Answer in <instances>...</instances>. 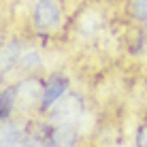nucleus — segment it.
Masks as SVG:
<instances>
[{"label": "nucleus", "instance_id": "1", "mask_svg": "<svg viewBox=\"0 0 147 147\" xmlns=\"http://www.w3.org/2000/svg\"><path fill=\"white\" fill-rule=\"evenodd\" d=\"M30 30L43 40V45L53 36L64 24V9L60 0H34L30 7Z\"/></svg>", "mask_w": 147, "mask_h": 147}, {"label": "nucleus", "instance_id": "2", "mask_svg": "<svg viewBox=\"0 0 147 147\" xmlns=\"http://www.w3.org/2000/svg\"><path fill=\"white\" fill-rule=\"evenodd\" d=\"M70 77L64 70H51L43 79V92H40V102L36 109V115H47L60 100L70 92Z\"/></svg>", "mask_w": 147, "mask_h": 147}, {"label": "nucleus", "instance_id": "3", "mask_svg": "<svg viewBox=\"0 0 147 147\" xmlns=\"http://www.w3.org/2000/svg\"><path fill=\"white\" fill-rule=\"evenodd\" d=\"M43 79L38 75H24L19 81H15L17 90V115L30 117L36 115L38 102H40V92H43Z\"/></svg>", "mask_w": 147, "mask_h": 147}, {"label": "nucleus", "instance_id": "4", "mask_svg": "<svg viewBox=\"0 0 147 147\" xmlns=\"http://www.w3.org/2000/svg\"><path fill=\"white\" fill-rule=\"evenodd\" d=\"M28 47V40L24 36H17V34H11L7 40L2 43V53H0V73H2V79H11L15 73H17V64L19 58H22L24 49Z\"/></svg>", "mask_w": 147, "mask_h": 147}, {"label": "nucleus", "instance_id": "5", "mask_svg": "<svg viewBox=\"0 0 147 147\" xmlns=\"http://www.w3.org/2000/svg\"><path fill=\"white\" fill-rule=\"evenodd\" d=\"M0 147H22L28 136V117L15 115V117L0 121Z\"/></svg>", "mask_w": 147, "mask_h": 147}, {"label": "nucleus", "instance_id": "6", "mask_svg": "<svg viewBox=\"0 0 147 147\" xmlns=\"http://www.w3.org/2000/svg\"><path fill=\"white\" fill-rule=\"evenodd\" d=\"M45 66V58L40 53V49L36 45H28L24 49L22 58H19V64H17V75H38Z\"/></svg>", "mask_w": 147, "mask_h": 147}, {"label": "nucleus", "instance_id": "7", "mask_svg": "<svg viewBox=\"0 0 147 147\" xmlns=\"http://www.w3.org/2000/svg\"><path fill=\"white\" fill-rule=\"evenodd\" d=\"M17 115V90L15 81H9L0 92V121H7Z\"/></svg>", "mask_w": 147, "mask_h": 147}, {"label": "nucleus", "instance_id": "8", "mask_svg": "<svg viewBox=\"0 0 147 147\" xmlns=\"http://www.w3.org/2000/svg\"><path fill=\"white\" fill-rule=\"evenodd\" d=\"M134 147H147V119L141 121L134 130Z\"/></svg>", "mask_w": 147, "mask_h": 147}]
</instances>
